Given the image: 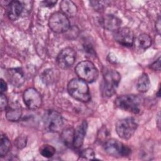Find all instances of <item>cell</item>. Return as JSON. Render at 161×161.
Listing matches in <instances>:
<instances>
[{
	"instance_id": "cell-1",
	"label": "cell",
	"mask_w": 161,
	"mask_h": 161,
	"mask_svg": "<svg viewBox=\"0 0 161 161\" xmlns=\"http://www.w3.org/2000/svg\"><path fill=\"white\" fill-rule=\"evenodd\" d=\"M121 80L120 74L114 70L105 71L101 84V91L103 96L109 97L114 94Z\"/></svg>"
},
{
	"instance_id": "cell-2",
	"label": "cell",
	"mask_w": 161,
	"mask_h": 161,
	"mask_svg": "<svg viewBox=\"0 0 161 161\" xmlns=\"http://www.w3.org/2000/svg\"><path fill=\"white\" fill-rule=\"evenodd\" d=\"M69 94L75 99L81 102H88L91 99L89 88L87 82L80 79H73L67 85Z\"/></svg>"
},
{
	"instance_id": "cell-3",
	"label": "cell",
	"mask_w": 161,
	"mask_h": 161,
	"mask_svg": "<svg viewBox=\"0 0 161 161\" xmlns=\"http://www.w3.org/2000/svg\"><path fill=\"white\" fill-rule=\"evenodd\" d=\"M142 99L138 95L126 94L118 97L115 99L117 108L134 114H138L141 111Z\"/></svg>"
},
{
	"instance_id": "cell-4",
	"label": "cell",
	"mask_w": 161,
	"mask_h": 161,
	"mask_svg": "<svg viewBox=\"0 0 161 161\" xmlns=\"http://www.w3.org/2000/svg\"><path fill=\"white\" fill-rule=\"evenodd\" d=\"M75 71L79 79L89 83L96 80L99 75L98 70L96 66L92 62L88 60L79 62L76 65Z\"/></svg>"
},
{
	"instance_id": "cell-5",
	"label": "cell",
	"mask_w": 161,
	"mask_h": 161,
	"mask_svg": "<svg viewBox=\"0 0 161 161\" xmlns=\"http://www.w3.org/2000/svg\"><path fill=\"white\" fill-rule=\"evenodd\" d=\"M138 123L133 118H126L119 119L116 124L115 129L118 135L122 139L128 140L135 133Z\"/></svg>"
},
{
	"instance_id": "cell-6",
	"label": "cell",
	"mask_w": 161,
	"mask_h": 161,
	"mask_svg": "<svg viewBox=\"0 0 161 161\" xmlns=\"http://www.w3.org/2000/svg\"><path fill=\"white\" fill-rule=\"evenodd\" d=\"M45 128L49 132L60 131L63 126V119L61 114L55 110H47L43 118Z\"/></svg>"
},
{
	"instance_id": "cell-7",
	"label": "cell",
	"mask_w": 161,
	"mask_h": 161,
	"mask_svg": "<svg viewBox=\"0 0 161 161\" xmlns=\"http://www.w3.org/2000/svg\"><path fill=\"white\" fill-rule=\"evenodd\" d=\"M104 149L108 154L114 157H126L131 153L129 147L114 138L109 139L105 142Z\"/></svg>"
},
{
	"instance_id": "cell-8",
	"label": "cell",
	"mask_w": 161,
	"mask_h": 161,
	"mask_svg": "<svg viewBox=\"0 0 161 161\" xmlns=\"http://www.w3.org/2000/svg\"><path fill=\"white\" fill-rule=\"evenodd\" d=\"M48 26L53 32L62 33L69 29L70 22L68 17L62 12H55L50 17Z\"/></svg>"
},
{
	"instance_id": "cell-9",
	"label": "cell",
	"mask_w": 161,
	"mask_h": 161,
	"mask_svg": "<svg viewBox=\"0 0 161 161\" xmlns=\"http://www.w3.org/2000/svg\"><path fill=\"white\" fill-rule=\"evenodd\" d=\"M23 97L25 104L30 109H37L42 106V98L41 94L35 88L27 89L24 92Z\"/></svg>"
},
{
	"instance_id": "cell-10",
	"label": "cell",
	"mask_w": 161,
	"mask_h": 161,
	"mask_svg": "<svg viewBox=\"0 0 161 161\" xmlns=\"http://www.w3.org/2000/svg\"><path fill=\"white\" fill-rule=\"evenodd\" d=\"M76 53L75 50L70 47L62 49L57 55V62L62 69H67L71 67L75 62Z\"/></svg>"
},
{
	"instance_id": "cell-11",
	"label": "cell",
	"mask_w": 161,
	"mask_h": 161,
	"mask_svg": "<svg viewBox=\"0 0 161 161\" xmlns=\"http://www.w3.org/2000/svg\"><path fill=\"white\" fill-rule=\"evenodd\" d=\"M113 37L116 42L125 47L133 45L134 36L132 30L128 27H120L113 32Z\"/></svg>"
},
{
	"instance_id": "cell-12",
	"label": "cell",
	"mask_w": 161,
	"mask_h": 161,
	"mask_svg": "<svg viewBox=\"0 0 161 161\" xmlns=\"http://www.w3.org/2000/svg\"><path fill=\"white\" fill-rule=\"evenodd\" d=\"M6 76L8 81L14 86H21L25 80L23 70L19 68L11 69L7 70Z\"/></svg>"
},
{
	"instance_id": "cell-13",
	"label": "cell",
	"mask_w": 161,
	"mask_h": 161,
	"mask_svg": "<svg viewBox=\"0 0 161 161\" xmlns=\"http://www.w3.org/2000/svg\"><path fill=\"white\" fill-rule=\"evenodd\" d=\"M101 25L107 30L114 31L119 28L121 24V19L113 14H106L101 19Z\"/></svg>"
},
{
	"instance_id": "cell-14",
	"label": "cell",
	"mask_w": 161,
	"mask_h": 161,
	"mask_svg": "<svg viewBox=\"0 0 161 161\" xmlns=\"http://www.w3.org/2000/svg\"><path fill=\"white\" fill-rule=\"evenodd\" d=\"M151 44V37L146 33H142L138 35L135 39H134L133 43L135 51L138 53H142L144 52L150 47Z\"/></svg>"
},
{
	"instance_id": "cell-15",
	"label": "cell",
	"mask_w": 161,
	"mask_h": 161,
	"mask_svg": "<svg viewBox=\"0 0 161 161\" xmlns=\"http://www.w3.org/2000/svg\"><path fill=\"white\" fill-rule=\"evenodd\" d=\"M87 129V123L86 121H83L81 124L74 130L73 147L75 148H80L83 143Z\"/></svg>"
},
{
	"instance_id": "cell-16",
	"label": "cell",
	"mask_w": 161,
	"mask_h": 161,
	"mask_svg": "<svg viewBox=\"0 0 161 161\" xmlns=\"http://www.w3.org/2000/svg\"><path fill=\"white\" fill-rule=\"evenodd\" d=\"M23 9V6L21 2L18 1H11L7 7V15L13 21L18 19L21 16Z\"/></svg>"
},
{
	"instance_id": "cell-17",
	"label": "cell",
	"mask_w": 161,
	"mask_h": 161,
	"mask_svg": "<svg viewBox=\"0 0 161 161\" xmlns=\"http://www.w3.org/2000/svg\"><path fill=\"white\" fill-rule=\"evenodd\" d=\"M22 109L21 105L17 103H12L6 109V118L10 121H17L21 116Z\"/></svg>"
},
{
	"instance_id": "cell-18",
	"label": "cell",
	"mask_w": 161,
	"mask_h": 161,
	"mask_svg": "<svg viewBox=\"0 0 161 161\" xmlns=\"http://www.w3.org/2000/svg\"><path fill=\"white\" fill-rule=\"evenodd\" d=\"M60 8L62 13L67 17H74L77 12L76 5L71 1L64 0L60 2Z\"/></svg>"
},
{
	"instance_id": "cell-19",
	"label": "cell",
	"mask_w": 161,
	"mask_h": 161,
	"mask_svg": "<svg viewBox=\"0 0 161 161\" xmlns=\"http://www.w3.org/2000/svg\"><path fill=\"white\" fill-rule=\"evenodd\" d=\"M137 90L140 92H146L150 87V81L147 74H142L137 79L136 84Z\"/></svg>"
},
{
	"instance_id": "cell-20",
	"label": "cell",
	"mask_w": 161,
	"mask_h": 161,
	"mask_svg": "<svg viewBox=\"0 0 161 161\" xmlns=\"http://www.w3.org/2000/svg\"><path fill=\"white\" fill-rule=\"evenodd\" d=\"M74 130L72 128H67L62 133V138L67 146H73Z\"/></svg>"
},
{
	"instance_id": "cell-21",
	"label": "cell",
	"mask_w": 161,
	"mask_h": 161,
	"mask_svg": "<svg viewBox=\"0 0 161 161\" xmlns=\"http://www.w3.org/2000/svg\"><path fill=\"white\" fill-rule=\"evenodd\" d=\"M11 147V143L9 139L5 135H3L1 138V145H0V155L1 157H4L8 152Z\"/></svg>"
},
{
	"instance_id": "cell-22",
	"label": "cell",
	"mask_w": 161,
	"mask_h": 161,
	"mask_svg": "<svg viewBox=\"0 0 161 161\" xmlns=\"http://www.w3.org/2000/svg\"><path fill=\"white\" fill-rule=\"evenodd\" d=\"M55 148L53 146L48 144L43 145L40 148V154L45 158H50L53 157L55 153Z\"/></svg>"
},
{
	"instance_id": "cell-23",
	"label": "cell",
	"mask_w": 161,
	"mask_h": 161,
	"mask_svg": "<svg viewBox=\"0 0 161 161\" xmlns=\"http://www.w3.org/2000/svg\"><path fill=\"white\" fill-rule=\"evenodd\" d=\"M56 74L52 69L47 70L42 74V80L46 84H51L55 81Z\"/></svg>"
},
{
	"instance_id": "cell-24",
	"label": "cell",
	"mask_w": 161,
	"mask_h": 161,
	"mask_svg": "<svg viewBox=\"0 0 161 161\" xmlns=\"http://www.w3.org/2000/svg\"><path fill=\"white\" fill-rule=\"evenodd\" d=\"M79 157L80 159L94 160L95 159V153L92 148H87L80 152Z\"/></svg>"
},
{
	"instance_id": "cell-25",
	"label": "cell",
	"mask_w": 161,
	"mask_h": 161,
	"mask_svg": "<svg viewBox=\"0 0 161 161\" xmlns=\"http://www.w3.org/2000/svg\"><path fill=\"white\" fill-rule=\"evenodd\" d=\"M8 106V101L6 97L3 94H1L0 97V109L1 111L6 110Z\"/></svg>"
},
{
	"instance_id": "cell-26",
	"label": "cell",
	"mask_w": 161,
	"mask_h": 161,
	"mask_svg": "<svg viewBox=\"0 0 161 161\" xmlns=\"http://www.w3.org/2000/svg\"><path fill=\"white\" fill-rule=\"evenodd\" d=\"M92 6H93L96 9L100 10L105 7V5L108 3V1H91Z\"/></svg>"
},
{
	"instance_id": "cell-27",
	"label": "cell",
	"mask_w": 161,
	"mask_h": 161,
	"mask_svg": "<svg viewBox=\"0 0 161 161\" xmlns=\"http://www.w3.org/2000/svg\"><path fill=\"white\" fill-rule=\"evenodd\" d=\"M16 147H18L19 148H21L24 147L26 146V138L25 136H19L15 141Z\"/></svg>"
},
{
	"instance_id": "cell-28",
	"label": "cell",
	"mask_w": 161,
	"mask_h": 161,
	"mask_svg": "<svg viewBox=\"0 0 161 161\" xmlns=\"http://www.w3.org/2000/svg\"><path fill=\"white\" fill-rule=\"evenodd\" d=\"M150 68L155 71L160 70V57H158V58L156 61H155L152 64H151Z\"/></svg>"
},
{
	"instance_id": "cell-29",
	"label": "cell",
	"mask_w": 161,
	"mask_h": 161,
	"mask_svg": "<svg viewBox=\"0 0 161 161\" xmlns=\"http://www.w3.org/2000/svg\"><path fill=\"white\" fill-rule=\"evenodd\" d=\"M0 89H1V94H4L8 89V86L6 82L3 79H1V84H0Z\"/></svg>"
},
{
	"instance_id": "cell-30",
	"label": "cell",
	"mask_w": 161,
	"mask_h": 161,
	"mask_svg": "<svg viewBox=\"0 0 161 161\" xmlns=\"http://www.w3.org/2000/svg\"><path fill=\"white\" fill-rule=\"evenodd\" d=\"M43 5L46 7H53L55 6V4L57 3L56 1H50V0H47V1H44L42 2Z\"/></svg>"
},
{
	"instance_id": "cell-31",
	"label": "cell",
	"mask_w": 161,
	"mask_h": 161,
	"mask_svg": "<svg viewBox=\"0 0 161 161\" xmlns=\"http://www.w3.org/2000/svg\"><path fill=\"white\" fill-rule=\"evenodd\" d=\"M156 30L157 31V32L160 34V19L158 17L157 21L156 22Z\"/></svg>"
},
{
	"instance_id": "cell-32",
	"label": "cell",
	"mask_w": 161,
	"mask_h": 161,
	"mask_svg": "<svg viewBox=\"0 0 161 161\" xmlns=\"http://www.w3.org/2000/svg\"><path fill=\"white\" fill-rule=\"evenodd\" d=\"M157 125H158V126L160 127V116L158 115V119H157Z\"/></svg>"
}]
</instances>
